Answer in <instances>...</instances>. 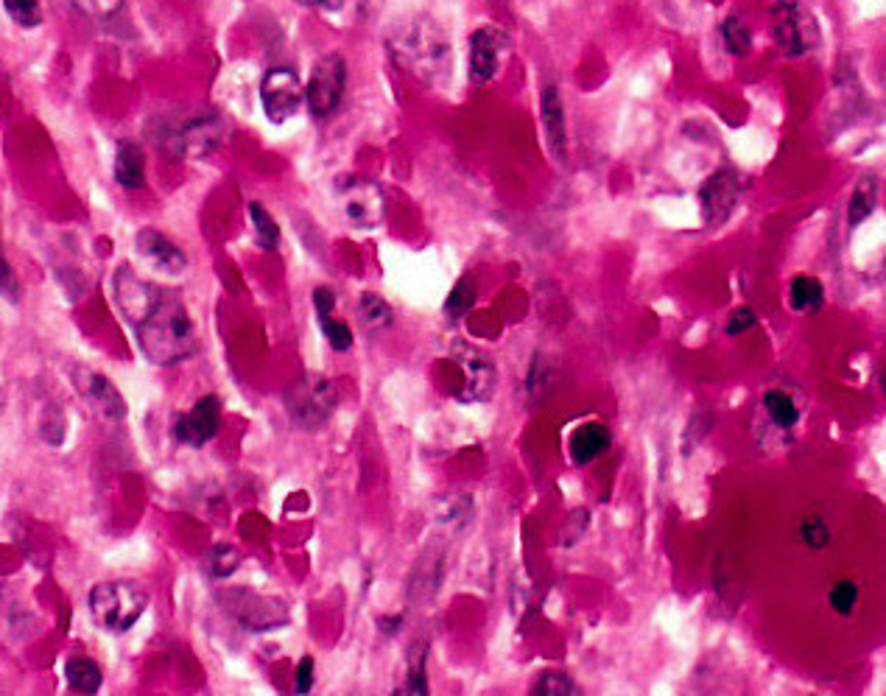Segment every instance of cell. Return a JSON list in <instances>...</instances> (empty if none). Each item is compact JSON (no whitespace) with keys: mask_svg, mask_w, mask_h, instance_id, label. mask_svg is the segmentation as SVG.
Instances as JSON below:
<instances>
[{"mask_svg":"<svg viewBox=\"0 0 886 696\" xmlns=\"http://www.w3.org/2000/svg\"><path fill=\"white\" fill-rule=\"evenodd\" d=\"M221 425V400L216 395L202 397L188 414H179L174 423V437L182 445L202 448L210 439L219 434Z\"/></svg>","mask_w":886,"mask_h":696,"instance_id":"12","label":"cell"},{"mask_svg":"<svg viewBox=\"0 0 886 696\" xmlns=\"http://www.w3.org/2000/svg\"><path fill=\"white\" fill-rule=\"evenodd\" d=\"M90 613L101 629L112 635H123L135 627L140 615L149 607V596L132 582H104L96 585L87 596Z\"/></svg>","mask_w":886,"mask_h":696,"instance_id":"2","label":"cell"},{"mask_svg":"<svg viewBox=\"0 0 886 696\" xmlns=\"http://www.w3.org/2000/svg\"><path fill=\"white\" fill-rule=\"evenodd\" d=\"M221 140H224V123L216 115H202L179 129L177 151L191 160H205L219 149Z\"/></svg>","mask_w":886,"mask_h":696,"instance_id":"14","label":"cell"},{"mask_svg":"<svg viewBox=\"0 0 886 696\" xmlns=\"http://www.w3.org/2000/svg\"><path fill=\"white\" fill-rule=\"evenodd\" d=\"M322 330H325L328 344L333 347V350H350V347H353V330L347 328L344 322H339V319H328V322H322Z\"/></svg>","mask_w":886,"mask_h":696,"instance_id":"37","label":"cell"},{"mask_svg":"<svg viewBox=\"0 0 886 696\" xmlns=\"http://www.w3.org/2000/svg\"><path fill=\"white\" fill-rule=\"evenodd\" d=\"M73 381H76V389L82 392V397L93 406L96 414H101L104 420L110 423H121L126 417V400L115 389V383L101 375V372H93V369L79 367L73 372Z\"/></svg>","mask_w":886,"mask_h":696,"instance_id":"11","label":"cell"},{"mask_svg":"<svg viewBox=\"0 0 886 696\" xmlns=\"http://www.w3.org/2000/svg\"><path fill=\"white\" fill-rule=\"evenodd\" d=\"M314 669H316L314 657H302L300 666H297V685H294L300 696L311 694V688H314Z\"/></svg>","mask_w":886,"mask_h":696,"instance_id":"41","label":"cell"},{"mask_svg":"<svg viewBox=\"0 0 886 696\" xmlns=\"http://www.w3.org/2000/svg\"><path fill=\"white\" fill-rule=\"evenodd\" d=\"M216 599L224 607L235 624H241L246 632H274L288 624V607L283 601L263 596L249 587H224L216 593Z\"/></svg>","mask_w":886,"mask_h":696,"instance_id":"3","label":"cell"},{"mask_svg":"<svg viewBox=\"0 0 886 696\" xmlns=\"http://www.w3.org/2000/svg\"><path fill=\"white\" fill-rule=\"evenodd\" d=\"M800 540H803L805 548H811V551H822L825 546H831V529H828V523L817 515H811V518H805L800 523Z\"/></svg>","mask_w":886,"mask_h":696,"instance_id":"34","label":"cell"},{"mask_svg":"<svg viewBox=\"0 0 886 696\" xmlns=\"http://www.w3.org/2000/svg\"><path fill=\"white\" fill-rule=\"evenodd\" d=\"M738 191H741V182H738V174L733 168L716 171V174L702 185L699 202H702V216H705V221H708L710 227H716V224H722V221L730 219V213L736 210Z\"/></svg>","mask_w":886,"mask_h":696,"instance_id":"13","label":"cell"},{"mask_svg":"<svg viewBox=\"0 0 886 696\" xmlns=\"http://www.w3.org/2000/svg\"><path fill=\"white\" fill-rule=\"evenodd\" d=\"M344 84H347L344 59L339 54L322 56L311 73V82L305 87V101H308V110L314 118H328L339 110Z\"/></svg>","mask_w":886,"mask_h":696,"instance_id":"5","label":"cell"},{"mask_svg":"<svg viewBox=\"0 0 886 696\" xmlns=\"http://www.w3.org/2000/svg\"><path fill=\"white\" fill-rule=\"evenodd\" d=\"M722 40L733 56H747L752 48V37L747 23L741 17H727L722 23Z\"/></svg>","mask_w":886,"mask_h":696,"instance_id":"30","label":"cell"},{"mask_svg":"<svg viewBox=\"0 0 886 696\" xmlns=\"http://www.w3.org/2000/svg\"><path fill=\"white\" fill-rule=\"evenodd\" d=\"M473 512H476L473 498L464 492H448V495L437 498V504H434V518L439 526H445L450 532H462L464 526H470Z\"/></svg>","mask_w":886,"mask_h":696,"instance_id":"20","label":"cell"},{"mask_svg":"<svg viewBox=\"0 0 886 696\" xmlns=\"http://www.w3.org/2000/svg\"><path fill=\"white\" fill-rule=\"evenodd\" d=\"M336 386L322 375H302L286 392V411L305 431H319L336 411Z\"/></svg>","mask_w":886,"mask_h":696,"instance_id":"4","label":"cell"},{"mask_svg":"<svg viewBox=\"0 0 886 696\" xmlns=\"http://www.w3.org/2000/svg\"><path fill=\"white\" fill-rule=\"evenodd\" d=\"M358 319L361 325L369 330H381L386 325H392V308L378 297V294H361L358 300Z\"/></svg>","mask_w":886,"mask_h":696,"instance_id":"29","label":"cell"},{"mask_svg":"<svg viewBox=\"0 0 886 696\" xmlns=\"http://www.w3.org/2000/svg\"><path fill=\"white\" fill-rule=\"evenodd\" d=\"M775 14V40L783 48V54L800 56L817 45V23L797 6V3H780L772 9Z\"/></svg>","mask_w":886,"mask_h":696,"instance_id":"10","label":"cell"},{"mask_svg":"<svg viewBox=\"0 0 886 696\" xmlns=\"http://www.w3.org/2000/svg\"><path fill=\"white\" fill-rule=\"evenodd\" d=\"M249 216H252V224H255V238H258V244L263 249H274V246L280 244V227L272 219V213H266L263 205L252 202L249 205Z\"/></svg>","mask_w":886,"mask_h":696,"instance_id":"32","label":"cell"},{"mask_svg":"<svg viewBox=\"0 0 886 696\" xmlns=\"http://www.w3.org/2000/svg\"><path fill=\"white\" fill-rule=\"evenodd\" d=\"M439 582H442V560H431V554H425L417 571L411 576L409 596L411 601H428L439 590Z\"/></svg>","mask_w":886,"mask_h":696,"instance_id":"22","label":"cell"},{"mask_svg":"<svg viewBox=\"0 0 886 696\" xmlns=\"http://www.w3.org/2000/svg\"><path fill=\"white\" fill-rule=\"evenodd\" d=\"M400 59L417 70L420 76H431V73H445L450 70V42L442 40L431 26H417L406 40L400 42Z\"/></svg>","mask_w":886,"mask_h":696,"instance_id":"8","label":"cell"},{"mask_svg":"<svg viewBox=\"0 0 886 696\" xmlns=\"http://www.w3.org/2000/svg\"><path fill=\"white\" fill-rule=\"evenodd\" d=\"M529 696H585L582 688L562 671H546L534 680Z\"/></svg>","mask_w":886,"mask_h":696,"instance_id":"28","label":"cell"},{"mask_svg":"<svg viewBox=\"0 0 886 696\" xmlns=\"http://www.w3.org/2000/svg\"><path fill=\"white\" fill-rule=\"evenodd\" d=\"M238 562H241V557H238L235 548L216 546L210 551V557H207V571H210V576H216V579H227V576L238 571Z\"/></svg>","mask_w":886,"mask_h":696,"instance_id":"35","label":"cell"},{"mask_svg":"<svg viewBox=\"0 0 886 696\" xmlns=\"http://www.w3.org/2000/svg\"><path fill=\"white\" fill-rule=\"evenodd\" d=\"M425 657H428V646L425 643H414L406 657V680L397 696H428V677H425Z\"/></svg>","mask_w":886,"mask_h":696,"instance_id":"23","label":"cell"},{"mask_svg":"<svg viewBox=\"0 0 886 696\" xmlns=\"http://www.w3.org/2000/svg\"><path fill=\"white\" fill-rule=\"evenodd\" d=\"M3 9L20 28H37L42 23L40 3H34V0H6Z\"/></svg>","mask_w":886,"mask_h":696,"instance_id":"36","label":"cell"},{"mask_svg":"<svg viewBox=\"0 0 886 696\" xmlns=\"http://www.w3.org/2000/svg\"><path fill=\"white\" fill-rule=\"evenodd\" d=\"M501 62V42L490 28H478L470 37V73L476 82H490L498 73Z\"/></svg>","mask_w":886,"mask_h":696,"instance_id":"18","label":"cell"},{"mask_svg":"<svg viewBox=\"0 0 886 696\" xmlns=\"http://www.w3.org/2000/svg\"><path fill=\"white\" fill-rule=\"evenodd\" d=\"M341 193H344V210L358 227L372 230L383 219V196L378 185H372L367 179H353L350 185L341 188Z\"/></svg>","mask_w":886,"mask_h":696,"instance_id":"15","label":"cell"},{"mask_svg":"<svg viewBox=\"0 0 886 696\" xmlns=\"http://www.w3.org/2000/svg\"><path fill=\"white\" fill-rule=\"evenodd\" d=\"M137 344L143 355L157 367H171L196 353V328L193 319L174 291H163L151 314L137 325Z\"/></svg>","mask_w":886,"mask_h":696,"instance_id":"1","label":"cell"},{"mask_svg":"<svg viewBox=\"0 0 886 696\" xmlns=\"http://www.w3.org/2000/svg\"><path fill=\"white\" fill-rule=\"evenodd\" d=\"M473 302H476V280L473 277H462L456 283V288L450 291L448 300H445V311L453 319H459V316H464L473 308Z\"/></svg>","mask_w":886,"mask_h":696,"instance_id":"33","label":"cell"},{"mask_svg":"<svg viewBox=\"0 0 886 696\" xmlns=\"http://www.w3.org/2000/svg\"><path fill=\"white\" fill-rule=\"evenodd\" d=\"M112 291H115V305L118 311L126 316L129 325H140L146 316L151 314V308L160 302L163 291L157 286H151L149 280L137 277L129 266H121L115 277H112Z\"/></svg>","mask_w":886,"mask_h":696,"instance_id":"9","label":"cell"},{"mask_svg":"<svg viewBox=\"0 0 886 696\" xmlns=\"http://www.w3.org/2000/svg\"><path fill=\"white\" fill-rule=\"evenodd\" d=\"M825 288L817 277H794L789 286V305L794 311H819Z\"/></svg>","mask_w":886,"mask_h":696,"instance_id":"24","label":"cell"},{"mask_svg":"<svg viewBox=\"0 0 886 696\" xmlns=\"http://www.w3.org/2000/svg\"><path fill=\"white\" fill-rule=\"evenodd\" d=\"M400 624H403V618H400V615H395V618H378V627H381L386 635H392V632H395Z\"/></svg>","mask_w":886,"mask_h":696,"instance_id":"42","label":"cell"},{"mask_svg":"<svg viewBox=\"0 0 886 696\" xmlns=\"http://www.w3.org/2000/svg\"><path fill=\"white\" fill-rule=\"evenodd\" d=\"M115 179L123 188H140L146 182V157L137 143L123 140L115 151Z\"/></svg>","mask_w":886,"mask_h":696,"instance_id":"21","label":"cell"},{"mask_svg":"<svg viewBox=\"0 0 886 696\" xmlns=\"http://www.w3.org/2000/svg\"><path fill=\"white\" fill-rule=\"evenodd\" d=\"M65 674H68L70 688H76L79 694L87 696L96 694L98 688H101V683H104L101 669H98L93 660H87V657H73L68 663V669H65Z\"/></svg>","mask_w":886,"mask_h":696,"instance_id":"26","label":"cell"},{"mask_svg":"<svg viewBox=\"0 0 886 696\" xmlns=\"http://www.w3.org/2000/svg\"><path fill=\"white\" fill-rule=\"evenodd\" d=\"M453 361L462 372V386L456 389V397L462 403H484L495 395V383H498V369L492 364V358L476 350L473 344H456L453 347Z\"/></svg>","mask_w":886,"mask_h":696,"instance_id":"6","label":"cell"},{"mask_svg":"<svg viewBox=\"0 0 886 696\" xmlns=\"http://www.w3.org/2000/svg\"><path fill=\"white\" fill-rule=\"evenodd\" d=\"M878 205V185L873 177H864L856 185V191L850 196V207H847V221L850 227H859L861 221L870 219Z\"/></svg>","mask_w":886,"mask_h":696,"instance_id":"25","label":"cell"},{"mask_svg":"<svg viewBox=\"0 0 886 696\" xmlns=\"http://www.w3.org/2000/svg\"><path fill=\"white\" fill-rule=\"evenodd\" d=\"M0 297L9 302L20 300V280L12 272L9 260L3 258V252H0Z\"/></svg>","mask_w":886,"mask_h":696,"instance_id":"38","label":"cell"},{"mask_svg":"<svg viewBox=\"0 0 886 696\" xmlns=\"http://www.w3.org/2000/svg\"><path fill=\"white\" fill-rule=\"evenodd\" d=\"M540 110H543V123H546L548 146L557 163H568V129H565V110H562V96L559 87L548 84L540 96Z\"/></svg>","mask_w":886,"mask_h":696,"instance_id":"17","label":"cell"},{"mask_svg":"<svg viewBox=\"0 0 886 696\" xmlns=\"http://www.w3.org/2000/svg\"><path fill=\"white\" fill-rule=\"evenodd\" d=\"M302 84L297 70L291 68H272L266 70L263 82H260V104L263 112L272 123H286L294 118L302 107Z\"/></svg>","mask_w":886,"mask_h":696,"instance_id":"7","label":"cell"},{"mask_svg":"<svg viewBox=\"0 0 886 696\" xmlns=\"http://www.w3.org/2000/svg\"><path fill=\"white\" fill-rule=\"evenodd\" d=\"M135 249H137V255H140L143 260H149L157 272L182 274L185 272V266H188L185 252H182V249H179V246L174 244L171 238H165L163 232H157V230L137 232Z\"/></svg>","mask_w":886,"mask_h":696,"instance_id":"16","label":"cell"},{"mask_svg":"<svg viewBox=\"0 0 886 696\" xmlns=\"http://www.w3.org/2000/svg\"><path fill=\"white\" fill-rule=\"evenodd\" d=\"M613 437L601 423H585L579 425L571 434V459L576 464H590L610 451Z\"/></svg>","mask_w":886,"mask_h":696,"instance_id":"19","label":"cell"},{"mask_svg":"<svg viewBox=\"0 0 886 696\" xmlns=\"http://www.w3.org/2000/svg\"><path fill=\"white\" fill-rule=\"evenodd\" d=\"M755 322H758V316H755L752 308H736V311L730 314V322H727V333H730V336H738V333L750 330Z\"/></svg>","mask_w":886,"mask_h":696,"instance_id":"40","label":"cell"},{"mask_svg":"<svg viewBox=\"0 0 886 696\" xmlns=\"http://www.w3.org/2000/svg\"><path fill=\"white\" fill-rule=\"evenodd\" d=\"M828 604L836 615H853L859 604V585L853 579H839L828 587Z\"/></svg>","mask_w":886,"mask_h":696,"instance_id":"31","label":"cell"},{"mask_svg":"<svg viewBox=\"0 0 886 696\" xmlns=\"http://www.w3.org/2000/svg\"><path fill=\"white\" fill-rule=\"evenodd\" d=\"M314 305H316V316H319V325H322V322H328V319H333V311H336V297H333V291H330V288H316Z\"/></svg>","mask_w":886,"mask_h":696,"instance_id":"39","label":"cell"},{"mask_svg":"<svg viewBox=\"0 0 886 696\" xmlns=\"http://www.w3.org/2000/svg\"><path fill=\"white\" fill-rule=\"evenodd\" d=\"M0 414H3V395H0Z\"/></svg>","mask_w":886,"mask_h":696,"instance_id":"43","label":"cell"},{"mask_svg":"<svg viewBox=\"0 0 886 696\" xmlns=\"http://www.w3.org/2000/svg\"><path fill=\"white\" fill-rule=\"evenodd\" d=\"M764 409L769 414V420L777 425V428H783V431H789L797 425L800 420V411H797V403L791 400L786 392H780V389H769L764 395Z\"/></svg>","mask_w":886,"mask_h":696,"instance_id":"27","label":"cell"}]
</instances>
